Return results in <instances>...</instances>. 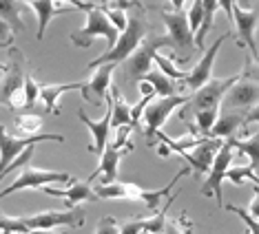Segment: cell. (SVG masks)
<instances>
[{
  "label": "cell",
  "mask_w": 259,
  "mask_h": 234,
  "mask_svg": "<svg viewBox=\"0 0 259 234\" xmlns=\"http://www.w3.org/2000/svg\"><path fill=\"white\" fill-rule=\"evenodd\" d=\"M96 234H120V223H117L113 216H102L98 221Z\"/></svg>",
  "instance_id": "38"
},
{
  "label": "cell",
  "mask_w": 259,
  "mask_h": 234,
  "mask_svg": "<svg viewBox=\"0 0 259 234\" xmlns=\"http://www.w3.org/2000/svg\"><path fill=\"white\" fill-rule=\"evenodd\" d=\"M84 82H71V84H40V102L45 104L47 113H60V106H58V99H60L64 93L69 91H82Z\"/></svg>",
  "instance_id": "19"
},
{
  "label": "cell",
  "mask_w": 259,
  "mask_h": 234,
  "mask_svg": "<svg viewBox=\"0 0 259 234\" xmlns=\"http://www.w3.org/2000/svg\"><path fill=\"white\" fill-rule=\"evenodd\" d=\"M22 3H25V5H31V3H36V0H22Z\"/></svg>",
  "instance_id": "49"
},
{
  "label": "cell",
  "mask_w": 259,
  "mask_h": 234,
  "mask_svg": "<svg viewBox=\"0 0 259 234\" xmlns=\"http://www.w3.org/2000/svg\"><path fill=\"white\" fill-rule=\"evenodd\" d=\"M233 153H235L233 146L228 142H224L222 148L217 150L210 170L206 172L208 177H206L204 186H202V195L204 197H215V201H217L220 208H224V179H226V172H228V168H231Z\"/></svg>",
  "instance_id": "9"
},
{
  "label": "cell",
  "mask_w": 259,
  "mask_h": 234,
  "mask_svg": "<svg viewBox=\"0 0 259 234\" xmlns=\"http://www.w3.org/2000/svg\"><path fill=\"white\" fill-rule=\"evenodd\" d=\"M109 3H111V0H109Z\"/></svg>",
  "instance_id": "52"
},
{
  "label": "cell",
  "mask_w": 259,
  "mask_h": 234,
  "mask_svg": "<svg viewBox=\"0 0 259 234\" xmlns=\"http://www.w3.org/2000/svg\"><path fill=\"white\" fill-rule=\"evenodd\" d=\"M142 80H146L149 84L153 86V91H155L157 97H170V95H178V89H180V82L170 80L168 75H164L162 71H157V69H153L151 73H146Z\"/></svg>",
  "instance_id": "25"
},
{
  "label": "cell",
  "mask_w": 259,
  "mask_h": 234,
  "mask_svg": "<svg viewBox=\"0 0 259 234\" xmlns=\"http://www.w3.org/2000/svg\"><path fill=\"white\" fill-rule=\"evenodd\" d=\"M31 232L25 225L22 216H3L0 214V234H27Z\"/></svg>",
  "instance_id": "31"
},
{
  "label": "cell",
  "mask_w": 259,
  "mask_h": 234,
  "mask_svg": "<svg viewBox=\"0 0 259 234\" xmlns=\"http://www.w3.org/2000/svg\"><path fill=\"white\" fill-rule=\"evenodd\" d=\"M149 36H151V25H149V20H146V16L142 11L128 14L126 29L117 36L115 46L111 51H104V53L98 55L96 60H91L89 69H98V67H102V64H122Z\"/></svg>",
  "instance_id": "1"
},
{
  "label": "cell",
  "mask_w": 259,
  "mask_h": 234,
  "mask_svg": "<svg viewBox=\"0 0 259 234\" xmlns=\"http://www.w3.org/2000/svg\"><path fill=\"white\" fill-rule=\"evenodd\" d=\"M166 46H173V42H170L168 36H157V33H151V36L146 38L144 42L140 44L124 62H122V64H124L126 82H140L146 73H151L155 55L160 53L162 49H166Z\"/></svg>",
  "instance_id": "2"
},
{
  "label": "cell",
  "mask_w": 259,
  "mask_h": 234,
  "mask_svg": "<svg viewBox=\"0 0 259 234\" xmlns=\"http://www.w3.org/2000/svg\"><path fill=\"white\" fill-rule=\"evenodd\" d=\"M22 84H25V75H22L20 67H18V64L9 67L7 71H5L3 82H0V102H7L11 93L22 89Z\"/></svg>",
  "instance_id": "28"
},
{
  "label": "cell",
  "mask_w": 259,
  "mask_h": 234,
  "mask_svg": "<svg viewBox=\"0 0 259 234\" xmlns=\"http://www.w3.org/2000/svg\"><path fill=\"white\" fill-rule=\"evenodd\" d=\"M233 5L235 0H220V7L224 9V14H226V18L233 22Z\"/></svg>",
  "instance_id": "45"
},
{
  "label": "cell",
  "mask_w": 259,
  "mask_h": 234,
  "mask_svg": "<svg viewBox=\"0 0 259 234\" xmlns=\"http://www.w3.org/2000/svg\"><path fill=\"white\" fill-rule=\"evenodd\" d=\"M138 89H140V93H142V97H157L155 91H153V86L146 80H140L138 82Z\"/></svg>",
  "instance_id": "44"
},
{
  "label": "cell",
  "mask_w": 259,
  "mask_h": 234,
  "mask_svg": "<svg viewBox=\"0 0 259 234\" xmlns=\"http://www.w3.org/2000/svg\"><path fill=\"white\" fill-rule=\"evenodd\" d=\"M78 117L80 122L84 124L87 128L91 131V137H93V144L89 146V153H96L98 157L104 153L109 144V135H111V95H107V102H104V115L102 120H91L84 110H78Z\"/></svg>",
  "instance_id": "15"
},
{
  "label": "cell",
  "mask_w": 259,
  "mask_h": 234,
  "mask_svg": "<svg viewBox=\"0 0 259 234\" xmlns=\"http://www.w3.org/2000/svg\"><path fill=\"white\" fill-rule=\"evenodd\" d=\"M29 7L36 11V18H38V40L45 38V31H47V27H49V22L54 20V16L71 9V7H58L54 0H36V3H31Z\"/></svg>",
  "instance_id": "22"
},
{
  "label": "cell",
  "mask_w": 259,
  "mask_h": 234,
  "mask_svg": "<svg viewBox=\"0 0 259 234\" xmlns=\"http://www.w3.org/2000/svg\"><path fill=\"white\" fill-rule=\"evenodd\" d=\"M222 108H204V110H195L193 117H195V133L202 137H208L210 131H213L217 117H220Z\"/></svg>",
  "instance_id": "29"
},
{
  "label": "cell",
  "mask_w": 259,
  "mask_h": 234,
  "mask_svg": "<svg viewBox=\"0 0 259 234\" xmlns=\"http://www.w3.org/2000/svg\"><path fill=\"white\" fill-rule=\"evenodd\" d=\"M188 104V95H170V97H155L153 102L146 104L142 122H144V135L153 139L157 133L162 131V126L166 124V120L170 117L178 106Z\"/></svg>",
  "instance_id": "8"
},
{
  "label": "cell",
  "mask_w": 259,
  "mask_h": 234,
  "mask_svg": "<svg viewBox=\"0 0 259 234\" xmlns=\"http://www.w3.org/2000/svg\"><path fill=\"white\" fill-rule=\"evenodd\" d=\"M84 210L73 208V210H45L38 214L22 216L25 225L29 230H54V227H82L84 225Z\"/></svg>",
  "instance_id": "10"
},
{
  "label": "cell",
  "mask_w": 259,
  "mask_h": 234,
  "mask_svg": "<svg viewBox=\"0 0 259 234\" xmlns=\"http://www.w3.org/2000/svg\"><path fill=\"white\" fill-rule=\"evenodd\" d=\"M120 234H142V219H128L120 225Z\"/></svg>",
  "instance_id": "40"
},
{
  "label": "cell",
  "mask_w": 259,
  "mask_h": 234,
  "mask_svg": "<svg viewBox=\"0 0 259 234\" xmlns=\"http://www.w3.org/2000/svg\"><path fill=\"white\" fill-rule=\"evenodd\" d=\"M226 142L233 146V150H237V153L248 157V161H250L248 166L252 168V172H255L257 179H259V131L255 133V135L246 137V139L231 137V139H226Z\"/></svg>",
  "instance_id": "21"
},
{
  "label": "cell",
  "mask_w": 259,
  "mask_h": 234,
  "mask_svg": "<svg viewBox=\"0 0 259 234\" xmlns=\"http://www.w3.org/2000/svg\"><path fill=\"white\" fill-rule=\"evenodd\" d=\"M255 104H259V84L252 80H246L239 75V80L228 89L226 97L222 99V106L226 110H250Z\"/></svg>",
  "instance_id": "14"
},
{
  "label": "cell",
  "mask_w": 259,
  "mask_h": 234,
  "mask_svg": "<svg viewBox=\"0 0 259 234\" xmlns=\"http://www.w3.org/2000/svg\"><path fill=\"white\" fill-rule=\"evenodd\" d=\"M233 25L237 31V46L248 49L252 60H259V46L255 40V31L259 27V7H244V0H235L233 5Z\"/></svg>",
  "instance_id": "6"
},
{
  "label": "cell",
  "mask_w": 259,
  "mask_h": 234,
  "mask_svg": "<svg viewBox=\"0 0 259 234\" xmlns=\"http://www.w3.org/2000/svg\"><path fill=\"white\" fill-rule=\"evenodd\" d=\"M168 5H170V11H184L188 0H168Z\"/></svg>",
  "instance_id": "46"
},
{
  "label": "cell",
  "mask_w": 259,
  "mask_h": 234,
  "mask_svg": "<svg viewBox=\"0 0 259 234\" xmlns=\"http://www.w3.org/2000/svg\"><path fill=\"white\" fill-rule=\"evenodd\" d=\"M246 124H259V104H255V106L244 115V126Z\"/></svg>",
  "instance_id": "43"
},
{
  "label": "cell",
  "mask_w": 259,
  "mask_h": 234,
  "mask_svg": "<svg viewBox=\"0 0 259 234\" xmlns=\"http://www.w3.org/2000/svg\"><path fill=\"white\" fill-rule=\"evenodd\" d=\"M202 18H204V7H202V0H193L191 7L186 11V20H188V27H191L193 36L199 31L202 27Z\"/></svg>",
  "instance_id": "33"
},
{
  "label": "cell",
  "mask_w": 259,
  "mask_h": 234,
  "mask_svg": "<svg viewBox=\"0 0 259 234\" xmlns=\"http://www.w3.org/2000/svg\"><path fill=\"white\" fill-rule=\"evenodd\" d=\"M228 38H231V33H224V36H220V38L215 40L213 46H208V49L204 51L202 60H199L195 67L191 69V71H186L184 80L180 82V89H184V91H188V93H195V91L202 89L206 82L213 80V78H210V73H213V64H215L217 51L222 49V44L226 42Z\"/></svg>",
  "instance_id": "11"
},
{
  "label": "cell",
  "mask_w": 259,
  "mask_h": 234,
  "mask_svg": "<svg viewBox=\"0 0 259 234\" xmlns=\"http://www.w3.org/2000/svg\"><path fill=\"white\" fill-rule=\"evenodd\" d=\"M155 150H157V155H160V157H168V155H170V150H168V148H166V146H164V144H160V146H157Z\"/></svg>",
  "instance_id": "47"
},
{
  "label": "cell",
  "mask_w": 259,
  "mask_h": 234,
  "mask_svg": "<svg viewBox=\"0 0 259 234\" xmlns=\"http://www.w3.org/2000/svg\"><path fill=\"white\" fill-rule=\"evenodd\" d=\"M104 14H107L109 22L113 25L117 31H124L126 29V22H128V14H126V5H117V7H107L104 9Z\"/></svg>",
  "instance_id": "32"
},
{
  "label": "cell",
  "mask_w": 259,
  "mask_h": 234,
  "mask_svg": "<svg viewBox=\"0 0 259 234\" xmlns=\"http://www.w3.org/2000/svg\"><path fill=\"white\" fill-rule=\"evenodd\" d=\"M64 142V135H56V133H47V135H33V137H16L9 135L7 128L0 124V174L11 166V161L18 157L22 150H27L29 146H36L38 142Z\"/></svg>",
  "instance_id": "7"
},
{
  "label": "cell",
  "mask_w": 259,
  "mask_h": 234,
  "mask_svg": "<svg viewBox=\"0 0 259 234\" xmlns=\"http://www.w3.org/2000/svg\"><path fill=\"white\" fill-rule=\"evenodd\" d=\"M128 150H120V148H115L113 144H107V148H104V153L100 155V163H98V168L93 170V174L87 181L89 184H93L100 174H104V184H113V181H117V170H120V159H122V155H126Z\"/></svg>",
  "instance_id": "18"
},
{
  "label": "cell",
  "mask_w": 259,
  "mask_h": 234,
  "mask_svg": "<svg viewBox=\"0 0 259 234\" xmlns=\"http://www.w3.org/2000/svg\"><path fill=\"white\" fill-rule=\"evenodd\" d=\"M109 95H111V128L133 126L131 124V106H128L126 99L122 97V93L117 89H111Z\"/></svg>",
  "instance_id": "23"
},
{
  "label": "cell",
  "mask_w": 259,
  "mask_h": 234,
  "mask_svg": "<svg viewBox=\"0 0 259 234\" xmlns=\"http://www.w3.org/2000/svg\"><path fill=\"white\" fill-rule=\"evenodd\" d=\"M226 179H231L233 184H237L241 186L246 179H250V181H255V184H259V179H257V174L252 172V168L250 166H244V168H228V172H226Z\"/></svg>",
  "instance_id": "35"
},
{
  "label": "cell",
  "mask_w": 259,
  "mask_h": 234,
  "mask_svg": "<svg viewBox=\"0 0 259 234\" xmlns=\"http://www.w3.org/2000/svg\"><path fill=\"white\" fill-rule=\"evenodd\" d=\"M40 128H42V117H40L38 113H20L14 120L16 137H33V135H40Z\"/></svg>",
  "instance_id": "26"
},
{
  "label": "cell",
  "mask_w": 259,
  "mask_h": 234,
  "mask_svg": "<svg viewBox=\"0 0 259 234\" xmlns=\"http://www.w3.org/2000/svg\"><path fill=\"white\" fill-rule=\"evenodd\" d=\"M239 80V75H233V78L226 80H210L206 82L199 91H195L191 97H188V113H195V110H204V108H222V99L226 97L228 89Z\"/></svg>",
  "instance_id": "12"
},
{
  "label": "cell",
  "mask_w": 259,
  "mask_h": 234,
  "mask_svg": "<svg viewBox=\"0 0 259 234\" xmlns=\"http://www.w3.org/2000/svg\"><path fill=\"white\" fill-rule=\"evenodd\" d=\"M162 20L166 25V36L173 42V49L178 51V60H188L195 55V36H193L191 27H188L186 14L184 11H168L162 9Z\"/></svg>",
  "instance_id": "5"
},
{
  "label": "cell",
  "mask_w": 259,
  "mask_h": 234,
  "mask_svg": "<svg viewBox=\"0 0 259 234\" xmlns=\"http://www.w3.org/2000/svg\"><path fill=\"white\" fill-rule=\"evenodd\" d=\"M115 69H117V64H102V67L93 69L91 78L84 82V86H82V95H84L87 102L96 104V106H102V104L107 102Z\"/></svg>",
  "instance_id": "13"
},
{
  "label": "cell",
  "mask_w": 259,
  "mask_h": 234,
  "mask_svg": "<svg viewBox=\"0 0 259 234\" xmlns=\"http://www.w3.org/2000/svg\"><path fill=\"white\" fill-rule=\"evenodd\" d=\"M100 3H109V0H100Z\"/></svg>",
  "instance_id": "51"
},
{
  "label": "cell",
  "mask_w": 259,
  "mask_h": 234,
  "mask_svg": "<svg viewBox=\"0 0 259 234\" xmlns=\"http://www.w3.org/2000/svg\"><path fill=\"white\" fill-rule=\"evenodd\" d=\"M226 210H228V212H233V214H237V216H239L241 223L246 225V232H248V234H259V221H257V219H252L246 208H239V206H226Z\"/></svg>",
  "instance_id": "34"
},
{
  "label": "cell",
  "mask_w": 259,
  "mask_h": 234,
  "mask_svg": "<svg viewBox=\"0 0 259 234\" xmlns=\"http://www.w3.org/2000/svg\"><path fill=\"white\" fill-rule=\"evenodd\" d=\"M241 78L246 80H252L259 84V60H252V57L246 55V62H244V71H241Z\"/></svg>",
  "instance_id": "39"
},
{
  "label": "cell",
  "mask_w": 259,
  "mask_h": 234,
  "mask_svg": "<svg viewBox=\"0 0 259 234\" xmlns=\"http://www.w3.org/2000/svg\"><path fill=\"white\" fill-rule=\"evenodd\" d=\"M202 7H204L202 27H199V31L195 33V46H197V51H204V38H206V33L210 31V27H213L215 14H217V9H220V0H202Z\"/></svg>",
  "instance_id": "27"
},
{
  "label": "cell",
  "mask_w": 259,
  "mask_h": 234,
  "mask_svg": "<svg viewBox=\"0 0 259 234\" xmlns=\"http://www.w3.org/2000/svg\"><path fill=\"white\" fill-rule=\"evenodd\" d=\"M246 234H248V232H246Z\"/></svg>",
  "instance_id": "53"
},
{
  "label": "cell",
  "mask_w": 259,
  "mask_h": 234,
  "mask_svg": "<svg viewBox=\"0 0 259 234\" xmlns=\"http://www.w3.org/2000/svg\"><path fill=\"white\" fill-rule=\"evenodd\" d=\"M153 62L157 64V71H162L164 75H168L170 80H175V82H182V80H184L186 71H182V69H178V67H175L170 57L162 55V53H157V55H155V60H153Z\"/></svg>",
  "instance_id": "30"
},
{
  "label": "cell",
  "mask_w": 259,
  "mask_h": 234,
  "mask_svg": "<svg viewBox=\"0 0 259 234\" xmlns=\"http://www.w3.org/2000/svg\"><path fill=\"white\" fill-rule=\"evenodd\" d=\"M20 11H22V0H0V20L7 22L14 33H22L27 29L20 18Z\"/></svg>",
  "instance_id": "24"
},
{
  "label": "cell",
  "mask_w": 259,
  "mask_h": 234,
  "mask_svg": "<svg viewBox=\"0 0 259 234\" xmlns=\"http://www.w3.org/2000/svg\"><path fill=\"white\" fill-rule=\"evenodd\" d=\"M186 223V214L178 216V219H166V225H164V234H191V223Z\"/></svg>",
  "instance_id": "37"
},
{
  "label": "cell",
  "mask_w": 259,
  "mask_h": 234,
  "mask_svg": "<svg viewBox=\"0 0 259 234\" xmlns=\"http://www.w3.org/2000/svg\"><path fill=\"white\" fill-rule=\"evenodd\" d=\"M117 36H120V31L109 22L104 9L93 7L87 11V25L71 33V42L75 46H80V49H87V46H91L96 38H104L107 40V51H111L117 42Z\"/></svg>",
  "instance_id": "3"
},
{
  "label": "cell",
  "mask_w": 259,
  "mask_h": 234,
  "mask_svg": "<svg viewBox=\"0 0 259 234\" xmlns=\"http://www.w3.org/2000/svg\"><path fill=\"white\" fill-rule=\"evenodd\" d=\"M14 42V31L5 20H0V46H9Z\"/></svg>",
  "instance_id": "41"
},
{
  "label": "cell",
  "mask_w": 259,
  "mask_h": 234,
  "mask_svg": "<svg viewBox=\"0 0 259 234\" xmlns=\"http://www.w3.org/2000/svg\"><path fill=\"white\" fill-rule=\"evenodd\" d=\"M73 177L69 172H58V170H42V168H33V166H22L16 172V179L11 181L7 188L0 190V199L9 197L18 190H42L45 186L51 184H71Z\"/></svg>",
  "instance_id": "4"
},
{
  "label": "cell",
  "mask_w": 259,
  "mask_h": 234,
  "mask_svg": "<svg viewBox=\"0 0 259 234\" xmlns=\"http://www.w3.org/2000/svg\"><path fill=\"white\" fill-rule=\"evenodd\" d=\"M239 128H244V115L233 113V110H226V113H220V117H217V122H215V126H213V131H210L208 137H213V139H222V137L231 139V137L237 135Z\"/></svg>",
  "instance_id": "20"
},
{
  "label": "cell",
  "mask_w": 259,
  "mask_h": 234,
  "mask_svg": "<svg viewBox=\"0 0 259 234\" xmlns=\"http://www.w3.org/2000/svg\"><path fill=\"white\" fill-rule=\"evenodd\" d=\"M45 195H49V197H60L67 201V210H73V208H78L80 203H84V201H96V190H93V186L89 184V181H71V186L69 188H54V186H45L42 188Z\"/></svg>",
  "instance_id": "17"
},
{
  "label": "cell",
  "mask_w": 259,
  "mask_h": 234,
  "mask_svg": "<svg viewBox=\"0 0 259 234\" xmlns=\"http://www.w3.org/2000/svg\"><path fill=\"white\" fill-rule=\"evenodd\" d=\"M25 97H27V108L36 106V102L40 97V84L31 75H25Z\"/></svg>",
  "instance_id": "36"
},
{
  "label": "cell",
  "mask_w": 259,
  "mask_h": 234,
  "mask_svg": "<svg viewBox=\"0 0 259 234\" xmlns=\"http://www.w3.org/2000/svg\"><path fill=\"white\" fill-rule=\"evenodd\" d=\"M248 214L252 216V219H257L259 221V190H255V197L250 199V203H248Z\"/></svg>",
  "instance_id": "42"
},
{
  "label": "cell",
  "mask_w": 259,
  "mask_h": 234,
  "mask_svg": "<svg viewBox=\"0 0 259 234\" xmlns=\"http://www.w3.org/2000/svg\"><path fill=\"white\" fill-rule=\"evenodd\" d=\"M222 148V142L220 139H213V137H206L202 144L195 146L193 150H184V153H180L182 159L188 161V168H191L193 172L197 174H204L210 170V166H213V159L217 155V150Z\"/></svg>",
  "instance_id": "16"
},
{
  "label": "cell",
  "mask_w": 259,
  "mask_h": 234,
  "mask_svg": "<svg viewBox=\"0 0 259 234\" xmlns=\"http://www.w3.org/2000/svg\"><path fill=\"white\" fill-rule=\"evenodd\" d=\"M0 71H7V67H3V64H0Z\"/></svg>",
  "instance_id": "50"
},
{
  "label": "cell",
  "mask_w": 259,
  "mask_h": 234,
  "mask_svg": "<svg viewBox=\"0 0 259 234\" xmlns=\"http://www.w3.org/2000/svg\"><path fill=\"white\" fill-rule=\"evenodd\" d=\"M27 234H62V232H58V230H31Z\"/></svg>",
  "instance_id": "48"
}]
</instances>
